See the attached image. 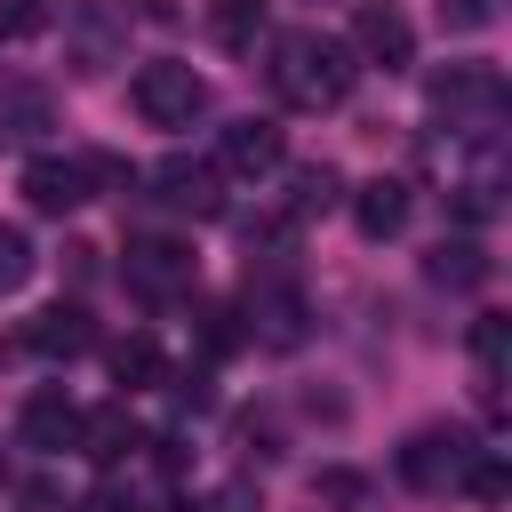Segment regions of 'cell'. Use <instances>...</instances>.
Returning <instances> with one entry per match:
<instances>
[{
	"instance_id": "obj_1",
	"label": "cell",
	"mask_w": 512,
	"mask_h": 512,
	"mask_svg": "<svg viewBox=\"0 0 512 512\" xmlns=\"http://www.w3.org/2000/svg\"><path fill=\"white\" fill-rule=\"evenodd\" d=\"M264 72H272V96L288 112H336L352 96V80H360V56L344 40H328V32H280Z\"/></svg>"
},
{
	"instance_id": "obj_2",
	"label": "cell",
	"mask_w": 512,
	"mask_h": 512,
	"mask_svg": "<svg viewBox=\"0 0 512 512\" xmlns=\"http://www.w3.org/2000/svg\"><path fill=\"white\" fill-rule=\"evenodd\" d=\"M424 104H432V120H448L456 136H496V120H504V80H496V64H448V72H432Z\"/></svg>"
},
{
	"instance_id": "obj_3",
	"label": "cell",
	"mask_w": 512,
	"mask_h": 512,
	"mask_svg": "<svg viewBox=\"0 0 512 512\" xmlns=\"http://www.w3.org/2000/svg\"><path fill=\"white\" fill-rule=\"evenodd\" d=\"M480 456V440L464 432V424H424V432H408L400 440V456H392V472L416 488V496H440V488H456L464 480V464Z\"/></svg>"
},
{
	"instance_id": "obj_4",
	"label": "cell",
	"mask_w": 512,
	"mask_h": 512,
	"mask_svg": "<svg viewBox=\"0 0 512 512\" xmlns=\"http://www.w3.org/2000/svg\"><path fill=\"white\" fill-rule=\"evenodd\" d=\"M128 96H136V112H144L152 128H192V120L208 112V80H200L192 64H176V56H152V64H136Z\"/></svg>"
},
{
	"instance_id": "obj_5",
	"label": "cell",
	"mask_w": 512,
	"mask_h": 512,
	"mask_svg": "<svg viewBox=\"0 0 512 512\" xmlns=\"http://www.w3.org/2000/svg\"><path fill=\"white\" fill-rule=\"evenodd\" d=\"M120 280H128V296H144V304H176V296L192 288V248H184V240L144 232V240H128Z\"/></svg>"
},
{
	"instance_id": "obj_6",
	"label": "cell",
	"mask_w": 512,
	"mask_h": 512,
	"mask_svg": "<svg viewBox=\"0 0 512 512\" xmlns=\"http://www.w3.org/2000/svg\"><path fill=\"white\" fill-rule=\"evenodd\" d=\"M64 48H72V72L120 64V48H128V8H120V0H80V8L64 16Z\"/></svg>"
},
{
	"instance_id": "obj_7",
	"label": "cell",
	"mask_w": 512,
	"mask_h": 512,
	"mask_svg": "<svg viewBox=\"0 0 512 512\" xmlns=\"http://www.w3.org/2000/svg\"><path fill=\"white\" fill-rule=\"evenodd\" d=\"M352 56L384 64V72H408V64H416V24H408L392 0H360V8H352Z\"/></svg>"
},
{
	"instance_id": "obj_8",
	"label": "cell",
	"mask_w": 512,
	"mask_h": 512,
	"mask_svg": "<svg viewBox=\"0 0 512 512\" xmlns=\"http://www.w3.org/2000/svg\"><path fill=\"white\" fill-rule=\"evenodd\" d=\"M288 160V128L280 120H232L224 136H216V176H272Z\"/></svg>"
},
{
	"instance_id": "obj_9",
	"label": "cell",
	"mask_w": 512,
	"mask_h": 512,
	"mask_svg": "<svg viewBox=\"0 0 512 512\" xmlns=\"http://www.w3.org/2000/svg\"><path fill=\"white\" fill-rule=\"evenodd\" d=\"M152 200H160V208H176V216H224V176H216L208 160L168 152V160L152 168Z\"/></svg>"
},
{
	"instance_id": "obj_10",
	"label": "cell",
	"mask_w": 512,
	"mask_h": 512,
	"mask_svg": "<svg viewBox=\"0 0 512 512\" xmlns=\"http://www.w3.org/2000/svg\"><path fill=\"white\" fill-rule=\"evenodd\" d=\"M424 280H432V288H448V296H472V288H488V280H496V256L480 248V232H456V240H432Z\"/></svg>"
},
{
	"instance_id": "obj_11",
	"label": "cell",
	"mask_w": 512,
	"mask_h": 512,
	"mask_svg": "<svg viewBox=\"0 0 512 512\" xmlns=\"http://www.w3.org/2000/svg\"><path fill=\"white\" fill-rule=\"evenodd\" d=\"M96 184H88V168H80V152L72 160H56V152H40V160H24V200L40 208V216H64V208H80Z\"/></svg>"
},
{
	"instance_id": "obj_12",
	"label": "cell",
	"mask_w": 512,
	"mask_h": 512,
	"mask_svg": "<svg viewBox=\"0 0 512 512\" xmlns=\"http://www.w3.org/2000/svg\"><path fill=\"white\" fill-rule=\"evenodd\" d=\"M88 464H120V456H136L144 448V432H136V416H128V400H112V408H88L80 416V440H72Z\"/></svg>"
},
{
	"instance_id": "obj_13",
	"label": "cell",
	"mask_w": 512,
	"mask_h": 512,
	"mask_svg": "<svg viewBox=\"0 0 512 512\" xmlns=\"http://www.w3.org/2000/svg\"><path fill=\"white\" fill-rule=\"evenodd\" d=\"M352 224H360V240H392L408 224V184L400 176H368L352 192Z\"/></svg>"
},
{
	"instance_id": "obj_14",
	"label": "cell",
	"mask_w": 512,
	"mask_h": 512,
	"mask_svg": "<svg viewBox=\"0 0 512 512\" xmlns=\"http://www.w3.org/2000/svg\"><path fill=\"white\" fill-rule=\"evenodd\" d=\"M256 336H264L272 352H296V344H304V296H296L288 280H264V288H256Z\"/></svg>"
},
{
	"instance_id": "obj_15",
	"label": "cell",
	"mask_w": 512,
	"mask_h": 512,
	"mask_svg": "<svg viewBox=\"0 0 512 512\" xmlns=\"http://www.w3.org/2000/svg\"><path fill=\"white\" fill-rule=\"evenodd\" d=\"M16 432H24V448H72L80 440V408L64 392H32L24 416H16Z\"/></svg>"
},
{
	"instance_id": "obj_16",
	"label": "cell",
	"mask_w": 512,
	"mask_h": 512,
	"mask_svg": "<svg viewBox=\"0 0 512 512\" xmlns=\"http://www.w3.org/2000/svg\"><path fill=\"white\" fill-rule=\"evenodd\" d=\"M96 344V320L80 312V304H48L40 320H32V352H48V360H80Z\"/></svg>"
},
{
	"instance_id": "obj_17",
	"label": "cell",
	"mask_w": 512,
	"mask_h": 512,
	"mask_svg": "<svg viewBox=\"0 0 512 512\" xmlns=\"http://www.w3.org/2000/svg\"><path fill=\"white\" fill-rule=\"evenodd\" d=\"M48 120H56L48 88H40V80H24V72H0V136H40Z\"/></svg>"
},
{
	"instance_id": "obj_18",
	"label": "cell",
	"mask_w": 512,
	"mask_h": 512,
	"mask_svg": "<svg viewBox=\"0 0 512 512\" xmlns=\"http://www.w3.org/2000/svg\"><path fill=\"white\" fill-rule=\"evenodd\" d=\"M344 200V176L328 168V160H304V168H288V224L296 216H328Z\"/></svg>"
},
{
	"instance_id": "obj_19",
	"label": "cell",
	"mask_w": 512,
	"mask_h": 512,
	"mask_svg": "<svg viewBox=\"0 0 512 512\" xmlns=\"http://www.w3.org/2000/svg\"><path fill=\"white\" fill-rule=\"evenodd\" d=\"M208 40L232 48V56H248L264 40V0H208Z\"/></svg>"
},
{
	"instance_id": "obj_20",
	"label": "cell",
	"mask_w": 512,
	"mask_h": 512,
	"mask_svg": "<svg viewBox=\"0 0 512 512\" xmlns=\"http://www.w3.org/2000/svg\"><path fill=\"white\" fill-rule=\"evenodd\" d=\"M104 360H112V384H120V392H152V384L168 376V360H160V344H152V336H120Z\"/></svg>"
},
{
	"instance_id": "obj_21",
	"label": "cell",
	"mask_w": 512,
	"mask_h": 512,
	"mask_svg": "<svg viewBox=\"0 0 512 512\" xmlns=\"http://www.w3.org/2000/svg\"><path fill=\"white\" fill-rule=\"evenodd\" d=\"M312 504H336V512H376V480L352 472V464H320L312 472Z\"/></svg>"
},
{
	"instance_id": "obj_22",
	"label": "cell",
	"mask_w": 512,
	"mask_h": 512,
	"mask_svg": "<svg viewBox=\"0 0 512 512\" xmlns=\"http://www.w3.org/2000/svg\"><path fill=\"white\" fill-rule=\"evenodd\" d=\"M472 360H480V384H504V360H512V320L504 312L472 320Z\"/></svg>"
},
{
	"instance_id": "obj_23",
	"label": "cell",
	"mask_w": 512,
	"mask_h": 512,
	"mask_svg": "<svg viewBox=\"0 0 512 512\" xmlns=\"http://www.w3.org/2000/svg\"><path fill=\"white\" fill-rule=\"evenodd\" d=\"M456 488H464L472 504H504V496H512V472H504V456H496V448H480V456L464 464V480H456Z\"/></svg>"
},
{
	"instance_id": "obj_24",
	"label": "cell",
	"mask_w": 512,
	"mask_h": 512,
	"mask_svg": "<svg viewBox=\"0 0 512 512\" xmlns=\"http://www.w3.org/2000/svg\"><path fill=\"white\" fill-rule=\"evenodd\" d=\"M32 264H40V256H32V232H24V224H0V296H16V288L32 280Z\"/></svg>"
},
{
	"instance_id": "obj_25",
	"label": "cell",
	"mask_w": 512,
	"mask_h": 512,
	"mask_svg": "<svg viewBox=\"0 0 512 512\" xmlns=\"http://www.w3.org/2000/svg\"><path fill=\"white\" fill-rule=\"evenodd\" d=\"M56 24V0H0V40H32Z\"/></svg>"
},
{
	"instance_id": "obj_26",
	"label": "cell",
	"mask_w": 512,
	"mask_h": 512,
	"mask_svg": "<svg viewBox=\"0 0 512 512\" xmlns=\"http://www.w3.org/2000/svg\"><path fill=\"white\" fill-rule=\"evenodd\" d=\"M504 16V0H440V24L448 32H488Z\"/></svg>"
},
{
	"instance_id": "obj_27",
	"label": "cell",
	"mask_w": 512,
	"mask_h": 512,
	"mask_svg": "<svg viewBox=\"0 0 512 512\" xmlns=\"http://www.w3.org/2000/svg\"><path fill=\"white\" fill-rule=\"evenodd\" d=\"M200 344H208V352H232V344H240V312L208 304V312H200Z\"/></svg>"
},
{
	"instance_id": "obj_28",
	"label": "cell",
	"mask_w": 512,
	"mask_h": 512,
	"mask_svg": "<svg viewBox=\"0 0 512 512\" xmlns=\"http://www.w3.org/2000/svg\"><path fill=\"white\" fill-rule=\"evenodd\" d=\"M176 408H208V368H184V376H160Z\"/></svg>"
},
{
	"instance_id": "obj_29",
	"label": "cell",
	"mask_w": 512,
	"mask_h": 512,
	"mask_svg": "<svg viewBox=\"0 0 512 512\" xmlns=\"http://www.w3.org/2000/svg\"><path fill=\"white\" fill-rule=\"evenodd\" d=\"M208 512H264V488H256V480H224Z\"/></svg>"
},
{
	"instance_id": "obj_30",
	"label": "cell",
	"mask_w": 512,
	"mask_h": 512,
	"mask_svg": "<svg viewBox=\"0 0 512 512\" xmlns=\"http://www.w3.org/2000/svg\"><path fill=\"white\" fill-rule=\"evenodd\" d=\"M88 512H128V504H120V496L104 488V496H88Z\"/></svg>"
},
{
	"instance_id": "obj_31",
	"label": "cell",
	"mask_w": 512,
	"mask_h": 512,
	"mask_svg": "<svg viewBox=\"0 0 512 512\" xmlns=\"http://www.w3.org/2000/svg\"><path fill=\"white\" fill-rule=\"evenodd\" d=\"M160 512H208V504H160Z\"/></svg>"
},
{
	"instance_id": "obj_32",
	"label": "cell",
	"mask_w": 512,
	"mask_h": 512,
	"mask_svg": "<svg viewBox=\"0 0 512 512\" xmlns=\"http://www.w3.org/2000/svg\"><path fill=\"white\" fill-rule=\"evenodd\" d=\"M0 472H8V464H0Z\"/></svg>"
}]
</instances>
